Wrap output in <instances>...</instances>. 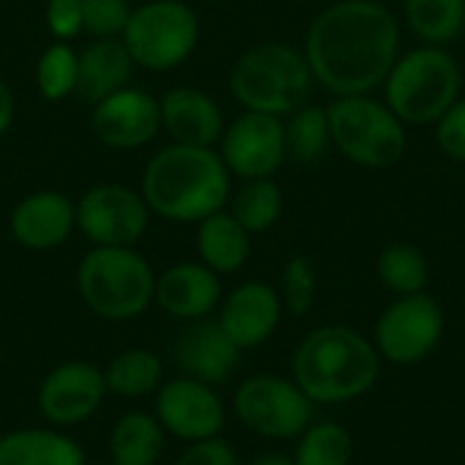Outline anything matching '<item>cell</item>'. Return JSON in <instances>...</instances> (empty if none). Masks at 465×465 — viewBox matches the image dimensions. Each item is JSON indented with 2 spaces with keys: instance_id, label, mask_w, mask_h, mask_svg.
I'll return each instance as SVG.
<instances>
[{
  "instance_id": "obj_1",
  "label": "cell",
  "mask_w": 465,
  "mask_h": 465,
  "mask_svg": "<svg viewBox=\"0 0 465 465\" xmlns=\"http://www.w3.org/2000/svg\"><path fill=\"white\" fill-rule=\"evenodd\" d=\"M302 54L332 95L376 93L401 57V22L381 0H335L308 25Z\"/></svg>"
},
{
  "instance_id": "obj_2",
  "label": "cell",
  "mask_w": 465,
  "mask_h": 465,
  "mask_svg": "<svg viewBox=\"0 0 465 465\" xmlns=\"http://www.w3.org/2000/svg\"><path fill=\"white\" fill-rule=\"evenodd\" d=\"M373 341L349 324H324L292 354V379L316 406H343L365 398L381 379Z\"/></svg>"
},
{
  "instance_id": "obj_3",
  "label": "cell",
  "mask_w": 465,
  "mask_h": 465,
  "mask_svg": "<svg viewBox=\"0 0 465 465\" xmlns=\"http://www.w3.org/2000/svg\"><path fill=\"white\" fill-rule=\"evenodd\" d=\"M229 191V169L213 147L172 144L150 158L142 177V199L147 207L180 223H196L221 213Z\"/></svg>"
},
{
  "instance_id": "obj_4",
  "label": "cell",
  "mask_w": 465,
  "mask_h": 465,
  "mask_svg": "<svg viewBox=\"0 0 465 465\" xmlns=\"http://www.w3.org/2000/svg\"><path fill=\"white\" fill-rule=\"evenodd\" d=\"M384 104L406 125H433L463 90V68L447 46L401 52L384 84Z\"/></svg>"
},
{
  "instance_id": "obj_5",
  "label": "cell",
  "mask_w": 465,
  "mask_h": 465,
  "mask_svg": "<svg viewBox=\"0 0 465 465\" xmlns=\"http://www.w3.org/2000/svg\"><path fill=\"white\" fill-rule=\"evenodd\" d=\"M313 74L305 54L281 41H264L240 54L229 74L232 95L245 112L289 117L308 104Z\"/></svg>"
},
{
  "instance_id": "obj_6",
  "label": "cell",
  "mask_w": 465,
  "mask_h": 465,
  "mask_svg": "<svg viewBox=\"0 0 465 465\" xmlns=\"http://www.w3.org/2000/svg\"><path fill=\"white\" fill-rule=\"evenodd\" d=\"M76 289L95 316L128 322L153 305L155 275L131 248H93L76 267Z\"/></svg>"
},
{
  "instance_id": "obj_7",
  "label": "cell",
  "mask_w": 465,
  "mask_h": 465,
  "mask_svg": "<svg viewBox=\"0 0 465 465\" xmlns=\"http://www.w3.org/2000/svg\"><path fill=\"white\" fill-rule=\"evenodd\" d=\"M332 147L362 166V169H390L403 161L409 147V125L373 93L368 95H335L327 106Z\"/></svg>"
},
{
  "instance_id": "obj_8",
  "label": "cell",
  "mask_w": 465,
  "mask_h": 465,
  "mask_svg": "<svg viewBox=\"0 0 465 465\" xmlns=\"http://www.w3.org/2000/svg\"><path fill=\"white\" fill-rule=\"evenodd\" d=\"M447 335V313L428 292L395 297L373 324V346L381 362L417 368L436 354Z\"/></svg>"
},
{
  "instance_id": "obj_9",
  "label": "cell",
  "mask_w": 465,
  "mask_h": 465,
  "mask_svg": "<svg viewBox=\"0 0 465 465\" xmlns=\"http://www.w3.org/2000/svg\"><path fill=\"white\" fill-rule=\"evenodd\" d=\"M131 60L150 71H169L199 44V16L180 0H153L131 11L123 30Z\"/></svg>"
},
{
  "instance_id": "obj_10",
  "label": "cell",
  "mask_w": 465,
  "mask_h": 465,
  "mask_svg": "<svg viewBox=\"0 0 465 465\" xmlns=\"http://www.w3.org/2000/svg\"><path fill=\"white\" fill-rule=\"evenodd\" d=\"M316 403L292 376L256 373L234 390V414L245 430L270 441H297L313 422Z\"/></svg>"
},
{
  "instance_id": "obj_11",
  "label": "cell",
  "mask_w": 465,
  "mask_h": 465,
  "mask_svg": "<svg viewBox=\"0 0 465 465\" xmlns=\"http://www.w3.org/2000/svg\"><path fill=\"white\" fill-rule=\"evenodd\" d=\"M155 420L161 422L163 433L188 444H199L223 433L226 409L215 387L191 376H177L158 387Z\"/></svg>"
},
{
  "instance_id": "obj_12",
  "label": "cell",
  "mask_w": 465,
  "mask_h": 465,
  "mask_svg": "<svg viewBox=\"0 0 465 465\" xmlns=\"http://www.w3.org/2000/svg\"><path fill=\"white\" fill-rule=\"evenodd\" d=\"M147 218V202L125 185H95L76 204V226L95 248H131Z\"/></svg>"
},
{
  "instance_id": "obj_13",
  "label": "cell",
  "mask_w": 465,
  "mask_h": 465,
  "mask_svg": "<svg viewBox=\"0 0 465 465\" xmlns=\"http://www.w3.org/2000/svg\"><path fill=\"white\" fill-rule=\"evenodd\" d=\"M221 158L226 169L242 180L272 177L289 158L283 120L262 112L240 114L229 128H223Z\"/></svg>"
},
{
  "instance_id": "obj_14",
  "label": "cell",
  "mask_w": 465,
  "mask_h": 465,
  "mask_svg": "<svg viewBox=\"0 0 465 465\" xmlns=\"http://www.w3.org/2000/svg\"><path fill=\"white\" fill-rule=\"evenodd\" d=\"M104 395H106L104 371H98L90 362L71 360L44 376L35 403L41 417L52 428L65 430L90 420L101 409Z\"/></svg>"
},
{
  "instance_id": "obj_15",
  "label": "cell",
  "mask_w": 465,
  "mask_h": 465,
  "mask_svg": "<svg viewBox=\"0 0 465 465\" xmlns=\"http://www.w3.org/2000/svg\"><path fill=\"white\" fill-rule=\"evenodd\" d=\"M283 313L286 311L275 286L248 281L221 302L218 324L240 351H248L264 346L278 332Z\"/></svg>"
},
{
  "instance_id": "obj_16",
  "label": "cell",
  "mask_w": 465,
  "mask_h": 465,
  "mask_svg": "<svg viewBox=\"0 0 465 465\" xmlns=\"http://www.w3.org/2000/svg\"><path fill=\"white\" fill-rule=\"evenodd\" d=\"M161 128V104L136 87H123L93 109V134L112 150L147 144Z\"/></svg>"
},
{
  "instance_id": "obj_17",
  "label": "cell",
  "mask_w": 465,
  "mask_h": 465,
  "mask_svg": "<svg viewBox=\"0 0 465 465\" xmlns=\"http://www.w3.org/2000/svg\"><path fill=\"white\" fill-rule=\"evenodd\" d=\"M240 354L242 351L229 341L221 324L204 319L191 322V327L183 330L174 346V360L183 376H191L210 387L226 384L234 376Z\"/></svg>"
},
{
  "instance_id": "obj_18",
  "label": "cell",
  "mask_w": 465,
  "mask_h": 465,
  "mask_svg": "<svg viewBox=\"0 0 465 465\" xmlns=\"http://www.w3.org/2000/svg\"><path fill=\"white\" fill-rule=\"evenodd\" d=\"M74 226L76 207L57 191L30 193L11 213V234L30 251H52L63 245Z\"/></svg>"
},
{
  "instance_id": "obj_19",
  "label": "cell",
  "mask_w": 465,
  "mask_h": 465,
  "mask_svg": "<svg viewBox=\"0 0 465 465\" xmlns=\"http://www.w3.org/2000/svg\"><path fill=\"white\" fill-rule=\"evenodd\" d=\"M155 302L174 319L199 322L218 308L221 278L207 264H174L155 278Z\"/></svg>"
},
{
  "instance_id": "obj_20",
  "label": "cell",
  "mask_w": 465,
  "mask_h": 465,
  "mask_svg": "<svg viewBox=\"0 0 465 465\" xmlns=\"http://www.w3.org/2000/svg\"><path fill=\"white\" fill-rule=\"evenodd\" d=\"M161 125L174 144L213 147L223 136V114L218 104L193 87H177L161 101Z\"/></svg>"
},
{
  "instance_id": "obj_21",
  "label": "cell",
  "mask_w": 465,
  "mask_h": 465,
  "mask_svg": "<svg viewBox=\"0 0 465 465\" xmlns=\"http://www.w3.org/2000/svg\"><path fill=\"white\" fill-rule=\"evenodd\" d=\"M131 54L123 41L117 38H98L79 54V76H76V93L98 104L109 98L112 93L123 90L131 79Z\"/></svg>"
},
{
  "instance_id": "obj_22",
  "label": "cell",
  "mask_w": 465,
  "mask_h": 465,
  "mask_svg": "<svg viewBox=\"0 0 465 465\" xmlns=\"http://www.w3.org/2000/svg\"><path fill=\"white\" fill-rule=\"evenodd\" d=\"M0 465H84V452L57 428H22L0 436Z\"/></svg>"
},
{
  "instance_id": "obj_23",
  "label": "cell",
  "mask_w": 465,
  "mask_h": 465,
  "mask_svg": "<svg viewBox=\"0 0 465 465\" xmlns=\"http://www.w3.org/2000/svg\"><path fill=\"white\" fill-rule=\"evenodd\" d=\"M196 248H199L202 264H207L218 275H232L242 270L251 256V234L237 223L232 213L221 210L199 221Z\"/></svg>"
},
{
  "instance_id": "obj_24",
  "label": "cell",
  "mask_w": 465,
  "mask_h": 465,
  "mask_svg": "<svg viewBox=\"0 0 465 465\" xmlns=\"http://www.w3.org/2000/svg\"><path fill=\"white\" fill-rule=\"evenodd\" d=\"M163 452V428L153 414L128 411L109 433L112 465H155Z\"/></svg>"
},
{
  "instance_id": "obj_25",
  "label": "cell",
  "mask_w": 465,
  "mask_h": 465,
  "mask_svg": "<svg viewBox=\"0 0 465 465\" xmlns=\"http://www.w3.org/2000/svg\"><path fill=\"white\" fill-rule=\"evenodd\" d=\"M409 30L430 46H447L465 30V0H403Z\"/></svg>"
},
{
  "instance_id": "obj_26",
  "label": "cell",
  "mask_w": 465,
  "mask_h": 465,
  "mask_svg": "<svg viewBox=\"0 0 465 465\" xmlns=\"http://www.w3.org/2000/svg\"><path fill=\"white\" fill-rule=\"evenodd\" d=\"M106 392L117 398H144L163 384V365L158 354L147 349H128L109 360L104 368Z\"/></svg>"
},
{
  "instance_id": "obj_27",
  "label": "cell",
  "mask_w": 465,
  "mask_h": 465,
  "mask_svg": "<svg viewBox=\"0 0 465 465\" xmlns=\"http://www.w3.org/2000/svg\"><path fill=\"white\" fill-rule=\"evenodd\" d=\"M376 275L395 297L422 294L430 283V262L411 242H390L376 259Z\"/></svg>"
},
{
  "instance_id": "obj_28",
  "label": "cell",
  "mask_w": 465,
  "mask_h": 465,
  "mask_svg": "<svg viewBox=\"0 0 465 465\" xmlns=\"http://www.w3.org/2000/svg\"><path fill=\"white\" fill-rule=\"evenodd\" d=\"M292 460L294 465H351L354 436L335 420H313L297 436Z\"/></svg>"
},
{
  "instance_id": "obj_29",
  "label": "cell",
  "mask_w": 465,
  "mask_h": 465,
  "mask_svg": "<svg viewBox=\"0 0 465 465\" xmlns=\"http://www.w3.org/2000/svg\"><path fill=\"white\" fill-rule=\"evenodd\" d=\"M283 131H286V155L300 163H316L332 147L327 106H316V104L300 106L297 112L289 114Z\"/></svg>"
},
{
  "instance_id": "obj_30",
  "label": "cell",
  "mask_w": 465,
  "mask_h": 465,
  "mask_svg": "<svg viewBox=\"0 0 465 465\" xmlns=\"http://www.w3.org/2000/svg\"><path fill=\"white\" fill-rule=\"evenodd\" d=\"M283 213V191L272 177L245 180L232 202V215L248 234H262L278 223Z\"/></svg>"
},
{
  "instance_id": "obj_31",
  "label": "cell",
  "mask_w": 465,
  "mask_h": 465,
  "mask_svg": "<svg viewBox=\"0 0 465 465\" xmlns=\"http://www.w3.org/2000/svg\"><path fill=\"white\" fill-rule=\"evenodd\" d=\"M76 76H79V54L65 44H52L41 54L35 68V82L46 101H60L76 93Z\"/></svg>"
},
{
  "instance_id": "obj_32",
  "label": "cell",
  "mask_w": 465,
  "mask_h": 465,
  "mask_svg": "<svg viewBox=\"0 0 465 465\" xmlns=\"http://www.w3.org/2000/svg\"><path fill=\"white\" fill-rule=\"evenodd\" d=\"M281 302L283 311L292 316H308L316 305V294H319V278H316V267L308 256H292L283 264L281 272Z\"/></svg>"
},
{
  "instance_id": "obj_33",
  "label": "cell",
  "mask_w": 465,
  "mask_h": 465,
  "mask_svg": "<svg viewBox=\"0 0 465 465\" xmlns=\"http://www.w3.org/2000/svg\"><path fill=\"white\" fill-rule=\"evenodd\" d=\"M131 16L128 0H84V27L95 38H114Z\"/></svg>"
},
{
  "instance_id": "obj_34",
  "label": "cell",
  "mask_w": 465,
  "mask_h": 465,
  "mask_svg": "<svg viewBox=\"0 0 465 465\" xmlns=\"http://www.w3.org/2000/svg\"><path fill=\"white\" fill-rule=\"evenodd\" d=\"M433 134H436V144L439 150L458 161L465 163V98L460 95L436 123H433Z\"/></svg>"
},
{
  "instance_id": "obj_35",
  "label": "cell",
  "mask_w": 465,
  "mask_h": 465,
  "mask_svg": "<svg viewBox=\"0 0 465 465\" xmlns=\"http://www.w3.org/2000/svg\"><path fill=\"white\" fill-rule=\"evenodd\" d=\"M46 25L54 38H74L84 27V0H49Z\"/></svg>"
},
{
  "instance_id": "obj_36",
  "label": "cell",
  "mask_w": 465,
  "mask_h": 465,
  "mask_svg": "<svg viewBox=\"0 0 465 465\" xmlns=\"http://www.w3.org/2000/svg\"><path fill=\"white\" fill-rule=\"evenodd\" d=\"M174 465H240V460H237L234 447L218 436V439H210V441L191 444V447L177 458V463Z\"/></svg>"
},
{
  "instance_id": "obj_37",
  "label": "cell",
  "mask_w": 465,
  "mask_h": 465,
  "mask_svg": "<svg viewBox=\"0 0 465 465\" xmlns=\"http://www.w3.org/2000/svg\"><path fill=\"white\" fill-rule=\"evenodd\" d=\"M14 120V98H11V90L5 87V82L0 79V136L8 131Z\"/></svg>"
},
{
  "instance_id": "obj_38",
  "label": "cell",
  "mask_w": 465,
  "mask_h": 465,
  "mask_svg": "<svg viewBox=\"0 0 465 465\" xmlns=\"http://www.w3.org/2000/svg\"><path fill=\"white\" fill-rule=\"evenodd\" d=\"M251 465H294V460L289 455H281V452H270V455H262L256 458Z\"/></svg>"
},
{
  "instance_id": "obj_39",
  "label": "cell",
  "mask_w": 465,
  "mask_h": 465,
  "mask_svg": "<svg viewBox=\"0 0 465 465\" xmlns=\"http://www.w3.org/2000/svg\"><path fill=\"white\" fill-rule=\"evenodd\" d=\"M104 465H112V463H104Z\"/></svg>"
}]
</instances>
